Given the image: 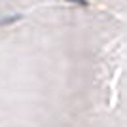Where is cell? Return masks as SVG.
<instances>
[{
	"label": "cell",
	"instance_id": "6da1fadb",
	"mask_svg": "<svg viewBox=\"0 0 127 127\" xmlns=\"http://www.w3.org/2000/svg\"><path fill=\"white\" fill-rule=\"evenodd\" d=\"M23 15L21 13H15V15H6V17H0V27H8V25H13V23L21 21Z\"/></svg>",
	"mask_w": 127,
	"mask_h": 127
},
{
	"label": "cell",
	"instance_id": "7a4b0ae2",
	"mask_svg": "<svg viewBox=\"0 0 127 127\" xmlns=\"http://www.w3.org/2000/svg\"><path fill=\"white\" fill-rule=\"evenodd\" d=\"M72 4H78V6H89V0H68Z\"/></svg>",
	"mask_w": 127,
	"mask_h": 127
}]
</instances>
